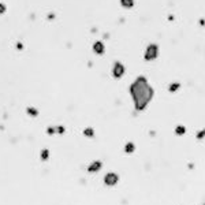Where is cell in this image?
Returning a JSON list of instances; mask_svg holds the SVG:
<instances>
[{
	"instance_id": "4",
	"label": "cell",
	"mask_w": 205,
	"mask_h": 205,
	"mask_svg": "<svg viewBox=\"0 0 205 205\" xmlns=\"http://www.w3.org/2000/svg\"><path fill=\"white\" fill-rule=\"evenodd\" d=\"M47 157H48V150H44V152H42V159L45 160Z\"/></svg>"
},
{
	"instance_id": "1",
	"label": "cell",
	"mask_w": 205,
	"mask_h": 205,
	"mask_svg": "<svg viewBox=\"0 0 205 205\" xmlns=\"http://www.w3.org/2000/svg\"><path fill=\"white\" fill-rule=\"evenodd\" d=\"M133 96H134L137 108L142 109L152 97V90L149 89V86H146V83L144 81H138L133 86Z\"/></svg>"
},
{
	"instance_id": "3",
	"label": "cell",
	"mask_w": 205,
	"mask_h": 205,
	"mask_svg": "<svg viewBox=\"0 0 205 205\" xmlns=\"http://www.w3.org/2000/svg\"><path fill=\"white\" fill-rule=\"evenodd\" d=\"M100 168H101V163H100V161H96V163L92 164V165L88 168V170L90 171V172H96V171H99Z\"/></svg>"
},
{
	"instance_id": "5",
	"label": "cell",
	"mask_w": 205,
	"mask_h": 205,
	"mask_svg": "<svg viewBox=\"0 0 205 205\" xmlns=\"http://www.w3.org/2000/svg\"><path fill=\"white\" fill-rule=\"evenodd\" d=\"M133 149H134V148H133V145H127V148H126V150H127V152H131Z\"/></svg>"
},
{
	"instance_id": "2",
	"label": "cell",
	"mask_w": 205,
	"mask_h": 205,
	"mask_svg": "<svg viewBox=\"0 0 205 205\" xmlns=\"http://www.w3.org/2000/svg\"><path fill=\"white\" fill-rule=\"evenodd\" d=\"M118 181H119V178H118L116 174H108V175H105V179H104L105 184H108V186H114V184H116Z\"/></svg>"
}]
</instances>
